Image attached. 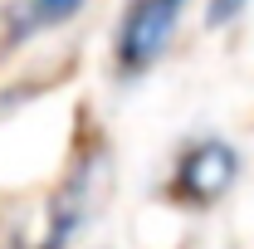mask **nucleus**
Masks as SVG:
<instances>
[{"instance_id":"obj_1","label":"nucleus","mask_w":254,"mask_h":249,"mask_svg":"<svg viewBox=\"0 0 254 249\" xmlns=\"http://www.w3.org/2000/svg\"><path fill=\"white\" fill-rule=\"evenodd\" d=\"M186 5L190 0H127L123 5L118 30H113V73H118V83H137L166 59L171 39L186 20Z\"/></svg>"},{"instance_id":"obj_2","label":"nucleus","mask_w":254,"mask_h":249,"mask_svg":"<svg viewBox=\"0 0 254 249\" xmlns=\"http://www.w3.org/2000/svg\"><path fill=\"white\" fill-rule=\"evenodd\" d=\"M103 176H108V152H103L98 142H88L83 152L73 156V166H68L64 186L49 195V210H44V235H39V245H34V249H68L78 235H83V225H88V220H93V210H98Z\"/></svg>"},{"instance_id":"obj_3","label":"nucleus","mask_w":254,"mask_h":249,"mask_svg":"<svg viewBox=\"0 0 254 249\" xmlns=\"http://www.w3.org/2000/svg\"><path fill=\"white\" fill-rule=\"evenodd\" d=\"M235 181H240V152L225 137H195L171 166V200L186 210H210L235 190Z\"/></svg>"},{"instance_id":"obj_4","label":"nucleus","mask_w":254,"mask_h":249,"mask_svg":"<svg viewBox=\"0 0 254 249\" xmlns=\"http://www.w3.org/2000/svg\"><path fill=\"white\" fill-rule=\"evenodd\" d=\"M88 0H15L0 15V49H20L49 30H64Z\"/></svg>"},{"instance_id":"obj_5","label":"nucleus","mask_w":254,"mask_h":249,"mask_svg":"<svg viewBox=\"0 0 254 249\" xmlns=\"http://www.w3.org/2000/svg\"><path fill=\"white\" fill-rule=\"evenodd\" d=\"M250 10V0H205V25L210 30H225L230 20H240Z\"/></svg>"},{"instance_id":"obj_6","label":"nucleus","mask_w":254,"mask_h":249,"mask_svg":"<svg viewBox=\"0 0 254 249\" xmlns=\"http://www.w3.org/2000/svg\"><path fill=\"white\" fill-rule=\"evenodd\" d=\"M10 249H34V245H20V240H15V245H10Z\"/></svg>"}]
</instances>
